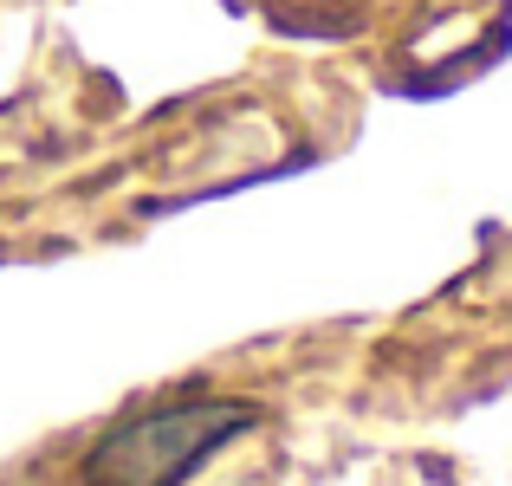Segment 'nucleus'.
<instances>
[{
	"mask_svg": "<svg viewBox=\"0 0 512 486\" xmlns=\"http://www.w3.org/2000/svg\"><path fill=\"white\" fill-rule=\"evenodd\" d=\"M370 7H383V0H273V13H286V20H299V26H331V13L350 26Z\"/></svg>",
	"mask_w": 512,
	"mask_h": 486,
	"instance_id": "nucleus-2",
	"label": "nucleus"
},
{
	"mask_svg": "<svg viewBox=\"0 0 512 486\" xmlns=\"http://www.w3.org/2000/svg\"><path fill=\"white\" fill-rule=\"evenodd\" d=\"M260 422V409L240 396H201V402H169L143 409L98 435L85 454V486H188L227 441H240Z\"/></svg>",
	"mask_w": 512,
	"mask_h": 486,
	"instance_id": "nucleus-1",
	"label": "nucleus"
}]
</instances>
